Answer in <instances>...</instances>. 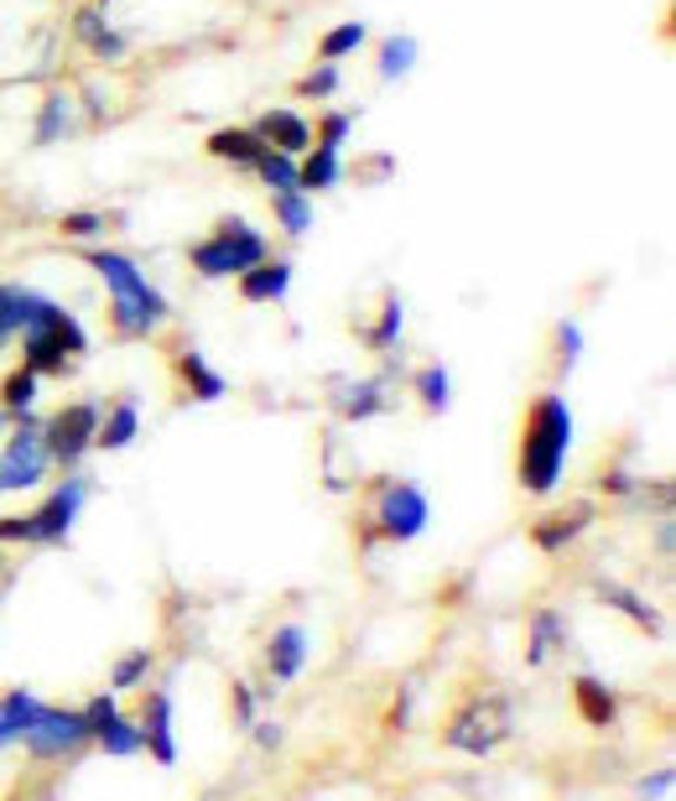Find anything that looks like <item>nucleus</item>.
Returning a JSON list of instances; mask_svg holds the SVG:
<instances>
[{"mask_svg": "<svg viewBox=\"0 0 676 801\" xmlns=\"http://www.w3.org/2000/svg\"><path fill=\"white\" fill-rule=\"evenodd\" d=\"M100 406L94 400H79V406H63L53 421H42V448H47V463H63V469H74V463L94 448V432H100Z\"/></svg>", "mask_w": 676, "mask_h": 801, "instance_id": "20e7f679", "label": "nucleus"}, {"mask_svg": "<svg viewBox=\"0 0 676 801\" xmlns=\"http://www.w3.org/2000/svg\"><path fill=\"white\" fill-rule=\"evenodd\" d=\"M209 151L224 161H235V167H245V172H256V161L266 157V140H260L250 125H239V131H214V136H209Z\"/></svg>", "mask_w": 676, "mask_h": 801, "instance_id": "2eb2a0df", "label": "nucleus"}, {"mask_svg": "<svg viewBox=\"0 0 676 801\" xmlns=\"http://www.w3.org/2000/svg\"><path fill=\"white\" fill-rule=\"evenodd\" d=\"M178 375H182V385L193 391V400H224V396H229V381H224V375L203 360V354H182Z\"/></svg>", "mask_w": 676, "mask_h": 801, "instance_id": "6ab92c4d", "label": "nucleus"}, {"mask_svg": "<svg viewBox=\"0 0 676 801\" xmlns=\"http://www.w3.org/2000/svg\"><path fill=\"white\" fill-rule=\"evenodd\" d=\"M256 178L271 188V193H292L297 188V157H286V151H271L266 146V157L256 161Z\"/></svg>", "mask_w": 676, "mask_h": 801, "instance_id": "c85d7f7f", "label": "nucleus"}, {"mask_svg": "<svg viewBox=\"0 0 676 801\" xmlns=\"http://www.w3.org/2000/svg\"><path fill=\"white\" fill-rule=\"evenodd\" d=\"M115 713H120L115 698H94L89 708H83V723H89V734H100V729H104L110 719H115Z\"/></svg>", "mask_w": 676, "mask_h": 801, "instance_id": "58836bf2", "label": "nucleus"}, {"mask_svg": "<svg viewBox=\"0 0 676 801\" xmlns=\"http://www.w3.org/2000/svg\"><path fill=\"white\" fill-rule=\"evenodd\" d=\"M5 421H11V417H0V432H5Z\"/></svg>", "mask_w": 676, "mask_h": 801, "instance_id": "37998d69", "label": "nucleus"}, {"mask_svg": "<svg viewBox=\"0 0 676 801\" xmlns=\"http://www.w3.org/2000/svg\"><path fill=\"white\" fill-rule=\"evenodd\" d=\"M26 749L37 755V760H53V755H68V749H79L83 740H94L89 734V723L83 713H68V708H42V719L21 734Z\"/></svg>", "mask_w": 676, "mask_h": 801, "instance_id": "0eeeda50", "label": "nucleus"}, {"mask_svg": "<svg viewBox=\"0 0 676 801\" xmlns=\"http://www.w3.org/2000/svg\"><path fill=\"white\" fill-rule=\"evenodd\" d=\"M79 37L89 42V53H94V58L120 63L125 53H131V47H125V32L104 26V11H83V16H79Z\"/></svg>", "mask_w": 676, "mask_h": 801, "instance_id": "aec40b11", "label": "nucleus"}, {"mask_svg": "<svg viewBox=\"0 0 676 801\" xmlns=\"http://www.w3.org/2000/svg\"><path fill=\"white\" fill-rule=\"evenodd\" d=\"M417 396H421V406H427L432 417H442V411L453 406V375H448V364H427V370H421Z\"/></svg>", "mask_w": 676, "mask_h": 801, "instance_id": "b1692460", "label": "nucleus"}, {"mask_svg": "<svg viewBox=\"0 0 676 801\" xmlns=\"http://www.w3.org/2000/svg\"><path fill=\"white\" fill-rule=\"evenodd\" d=\"M271 151H286V157H302L313 146V121H302L297 110H266L256 125H250Z\"/></svg>", "mask_w": 676, "mask_h": 801, "instance_id": "9d476101", "label": "nucleus"}, {"mask_svg": "<svg viewBox=\"0 0 676 801\" xmlns=\"http://www.w3.org/2000/svg\"><path fill=\"white\" fill-rule=\"evenodd\" d=\"M380 531L391 541H417L427 531V495H421V484L406 480L380 495Z\"/></svg>", "mask_w": 676, "mask_h": 801, "instance_id": "1a4fd4ad", "label": "nucleus"}, {"mask_svg": "<svg viewBox=\"0 0 676 801\" xmlns=\"http://www.w3.org/2000/svg\"><path fill=\"white\" fill-rule=\"evenodd\" d=\"M349 131H354V121H349L343 110H334V115H323V121L313 125V140H318V146H334V151H343Z\"/></svg>", "mask_w": 676, "mask_h": 801, "instance_id": "473e14b6", "label": "nucleus"}, {"mask_svg": "<svg viewBox=\"0 0 676 801\" xmlns=\"http://www.w3.org/2000/svg\"><path fill=\"white\" fill-rule=\"evenodd\" d=\"M42 474H47V448H42V421L26 411L21 427L11 432L5 453H0V495L11 489H37Z\"/></svg>", "mask_w": 676, "mask_h": 801, "instance_id": "39448f33", "label": "nucleus"}, {"mask_svg": "<svg viewBox=\"0 0 676 801\" xmlns=\"http://www.w3.org/2000/svg\"><path fill=\"white\" fill-rule=\"evenodd\" d=\"M338 182H343V151H334V146H307L297 161V188L307 193V199H318V193H334Z\"/></svg>", "mask_w": 676, "mask_h": 801, "instance_id": "9b49d317", "label": "nucleus"}, {"mask_svg": "<svg viewBox=\"0 0 676 801\" xmlns=\"http://www.w3.org/2000/svg\"><path fill=\"white\" fill-rule=\"evenodd\" d=\"M567 453H573V406L557 391H541L526 411V427H520V489L552 495L562 469H567Z\"/></svg>", "mask_w": 676, "mask_h": 801, "instance_id": "f257e3e1", "label": "nucleus"}, {"mask_svg": "<svg viewBox=\"0 0 676 801\" xmlns=\"http://www.w3.org/2000/svg\"><path fill=\"white\" fill-rule=\"evenodd\" d=\"M271 203H277V224L292 235V240H302V235L313 229V219H318V208H313V199H307L302 188H292V193H271Z\"/></svg>", "mask_w": 676, "mask_h": 801, "instance_id": "412c9836", "label": "nucleus"}, {"mask_svg": "<svg viewBox=\"0 0 676 801\" xmlns=\"http://www.w3.org/2000/svg\"><path fill=\"white\" fill-rule=\"evenodd\" d=\"M146 666H151V656L146 651H136V656H125L115 672V692H125V687H140V677H146Z\"/></svg>", "mask_w": 676, "mask_h": 801, "instance_id": "e433bc0d", "label": "nucleus"}, {"mask_svg": "<svg viewBox=\"0 0 676 801\" xmlns=\"http://www.w3.org/2000/svg\"><path fill=\"white\" fill-rule=\"evenodd\" d=\"M385 411V381H359V385H349V396H343V417L349 421H370V417H380Z\"/></svg>", "mask_w": 676, "mask_h": 801, "instance_id": "bb28decb", "label": "nucleus"}, {"mask_svg": "<svg viewBox=\"0 0 676 801\" xmlns=\"http://www.w3.org/2000/svg\"><path fill=\"white\" fill-rule=\"evenodd\" d=\"M364 42H370V26H364V21H343V26H334V32L318 42V58L338 63V58H349V53H359Z\"/></svg>", "mask_w": 676, "mask_h": 801, "instance_id": "cd10ccee", "label": "nucleus"}, {"mask_svg": "<svg viewBox=\"0 0 676 801\" xmlns=\"http://www.w3.org/2000/svg\"><path fill=\"white\" fill-rule=\"evenodd\" d=\"M266 256H271L266 235H260L250 219H239V214H229L209 240H199L188 250V261H193V271H199L203 281H235L239 271H250V266L266 261Z\"/></svg>", "mask_w": 676, "mask_h": 801, "instance_id": "7ed1b4c3", "label": "nucleus"}, {"mask_svg": "<svg viewBox=\"0 0 676 801\" xmlns=\"http://www.w3.org/2000/svg\"><path fill=\"white\" fill-rule=\"evenodd\" d=\"M26 302H32V286H11V281H0V349H5L11 339H21Z\"/></svg>", "mask_w": 676, "mask_h": 801, "instance_id": "5701e85b", "label": "nucleus"}, {"mask_svg": "<svg viewBox=\"0 0 676 801\" xmlns=\"http://www.w3.org/2000/svg\"><path fill=\"white\" fill-rule=\"evenodd\" d=\"M598 599H604V603H619V609H630V614H635V620L645 624V630L656 624V614H651V609H645V603H640L635 594H624V588H615V583H604V588H598Z\"/></svg>", "mask_w": 676, "mask_h": 801, "instance_id": "f704fd0d", "label": "nucleus"}, {"mask_svg": "<svg viewBox=\"0 0 676 801\" xmlns=\"http://www.w3.org/2000/svg\"><path fill=\"white\" fill-rule=\"evenodd\" d=\"M256 740L266 744V749H277V744H281V729H271V723H260V729H256Z\"/></svg>", "mask_w": 676, "mask_h": 801, "instance_id": "79ce46f5", "label": "nucleus"}, {"mask_svg": "<svg viewBox=\"0 0 676 801\" xmlns=\"http://www.w3.org/2000/svg\"><path fill=\"white\" fill-rule=\"evenodd\" d=\"M505 734H510V708H505V702H474V708H463V719L448 729V744H453V749H469V755H484V749H495Z\"/></svg>", "mask_w": 676, "mask_h": 801, "instance_id": "6e6552de", "label": "nucleus"}, {"mask_svg": "<svg viewBox=\"0 0 676 801\" xmlns=\"http://www.w3.org/2000/svg\"><path fill=\"white\" fill-rule=\"evenodd\" d=\"M79 131V104H74V94L68 89H53L47 100H42V115H37V131H32V140L37 146H53V140L74 136Z\"/></svg>", "mask_w": 676, "mask_h": 801, "instance_id": "ddd939ff", "label": "nucleus"}, {"mask_svg": "<svg viewBox=\"0 0 676 801\" xmlns=\"http://www.w3.org/2000/svg\"><path fill=\"white\" fill-rule=\"evenodd\" d=\"M83 500H89V484H83V480H63L58 489L42 500L37 516H21V521H26V541H42V546L63 541L68 531H74V521H79Z\"/></svg>", "mask_w": 676, "mask_h": 801, "instance_id": "423d86ee", "label": "nucleus"}, {"mask_svg": "<svg viewBox=\"0 0 676 801\" xmlns=\"http://www.w3.org/2000/svg\"><path fill=\"white\" fill-rule=\"evenodd\" d=\"M94 740H100L104 749H110V755H136V749H140V729H136V723H125V719L115 713V719L104 723Z\"/></svg>", "mask_w": 676, "mask_h": 801, "instance_id": "7c9ffc66", "label": "nucleus"}, {"mask_svg": "<svg viewBox=\"0 0 676 801\" xmlns=\"http://www.w3.org/2000/svg\"><path fill=\"white\" fill-rule=\"evenodd\" d=\"M577 702H583V719L588 723H615V692L598 677H577Z\"/></svg>", "mask_w": 676, "mask_h": 801, "instance_id": "c756f323", "label": "nucleus"}, {"mask_svg": "<svg viewBox=\"0 0 676 801\" xmlns=\"http://www.w3.org/2000/svg\"><path fill=\"white\" fill-rule=\"evenodd\" d=\"M140 744H151V755L161 765L178 760V740H172V698L157 692V698L146 702V719H140Z\"/></svg>", "mask_w": 676, "mask_h": 801, "instance_id": "4468645a", "label": "nucleus"}, {"mask_svg": "<svg viewBox=\"0 0 676 801\" xmlns=\"http://www.w3.org/2000/svg\"><path fill=\"white\" fill-rule=\"evenodd\" d=\"M229 702H235V719L239 723H256V698H250V687H245V681H235Z\"/></svg>", "mask_w": 676, "mask_h": 801, "instance_id": "a19ab883", "label": "nucleus"}, {"mask_svg": "<svg viewBox=\"0 0 676 801\" xmlns=\"http://www.w3.org/2000/svg\"><path fill=\"white\" fill-rule=\"evenodd\" d=\"M552 641H557V620H552V614H541V620H537V645H531V662H541Z\"/></svg>", "mask_w": 676, "mask_h": 801, "instance_id": "ea45409f", "label": "nucleus"}, {"mask_svg": "<svg viewBox=\"0 0 676 801\" xmlns=\"http://www.w3.org/2000/svg\"><path fill=\"white\" fill-rule=\"evenodd\" d=\"M421 63V47H417V37H385L380 42V53H375V79L380 83H401L412 68Z\"/></svg>", "mask_w": 676, "mask_h": 801, "instance_id": "dca6fc26", "label": "nucleus"}, {"mask_svg": "<svg viewBox=\"0 0 676 801\" xmlns=\"http://www.w3.org/2000/svg\"><path fill=\"white\" fill-rule=\"evenodd\" d=\"M307 662V635H302V624H281L277 641H271V677L277 681H292Z\"/></svg>", "mask_w": 676, "mask_h": 801, "instance_id": "a211bd4d", "label": "nucleus"}, {"mask_svg": "<svg viewBox=\"0 0 676 801\" xmlns=\"http://www.w3.org/2000/svg\"><path fill=\"white\" fill-rule=\"evenodd\" d=\"M557 354H562V364H567V370L583 360V328H577L573 318L557 323Z\"/></svg>", "mask_w": 676, "mask_h": 801, "instance_id": "c9c22d12", "label": "nucleus"}, {"mask_svg": "<svg viewBox=\"0 0 676 801\" xmlns=\"http://www.w3.org/2000/svg\"><path fill=\"white\" fill-rule=\"evenodd\" d=\"M583 521H588V510H577L573 521H552V526H537V541H541V546H547V552H557L562 541H573V537H577V526H583Z\"/></svg>", "mask_w": 676, "mask_h": 801, "instance_id": "72a5a7b5", "label": "nucleus"}, {"mask_svg": "<svg viewBox=\"0 0 676 801\" xmlns=\"http://www.w3.org/2000/svg\"><path fill=\"white\" fill-rule=\"evenodd\" d=\"M235 281H239V297L245 302H281L286 286H292V261L266 256V261H256L250 271H239Z\"/></svg>", "mask_w": 676, "mask_h": 801, "instance_id": "f8f14e48", "label": "nucleus"}, {"mask_svg": "<svg viewBox=\"0 0 676 801\" xmlns=\"http://www.w3.org/2000/svg\"><path fill=\"white\" fill-rule=\"evenodd\" d=\"M140 432V406L136 396H125L110 411V417H100V432H94V448H104V453H115V448H131Z\"/></svg>", "mask_w": 676, "mask_h": 801, "instance_id": "f3484780", "label": "nucleus"}, {"mask_svg": "<svg viewBox=\"0 0 676 801\" xmlns=\"http://www.w3.org/2000/svg\"><path fill=\"white\" fill-rule=\"evenodd\" d=\"M37 385H42V375L21 364L16 375H5V385H0V406H5L11 417H26V411H32V400H37Z\"/></svg>", "mask_w": 676, "mask_h": 801, "instance_id": "393cba45", "label": "nucleus"}, {"mask_svg": "<svg viewBox=\"0 0 676 801\" xmlns=\"http://www.w3.org/2000/svg\"><path fill=\"white\" fill-rule=\"evenodd\" d=\"M83 261L94 266L100 281L110 286V328L120 339H146V334H157L161 323L172 318V307L157 292V281L146 277L125 250H83Z\"/></svg>", "mask_w": 676, "mask_h": 801, "instance_id": "f03ea898", "label": "nucleus"}, {"mask_svg": "<svg viewBox=\"0 0 676 801\" xmlns=\"http://www.w3.org/2000/svg\"><path fill=\"white\" fill-rule=\"evenodd\" d=\"M401 323H406V307H401V297H385V302H380L375 328L364 334V343H370V349H380V354H391V349L401 343Z\"/></svg>", "mask_w": 676, "mask_h": 801, "instance_id": "a878e982", "label": "nucleus"}, {"mask_svg": "<svg viewBox=\"0 0 676 801\" xmlns=\"http://www.w3.org/2000/svg\"><path fill=\"white\" fill-rule=\"evenodd\" d=\"M100 229H104V214H89V208H83V214H68V219H63V235H79V240L100 235Z\"/></svg>", "mask_w": 676, "mask_h": 801, "instance_id": "4c0bfd02", "label": "nucleus"}, {"mask_svg": "<svg viewBox=\"0 0 676 801\" xmlns=\"http://www.w3.org/2000/svg\"><path fill=\"white\" fill-rule=\"evenodd\" d=\"M338 83H343V79H338V63H318V68L297 83V94H307V100H334Z\"/></svg>", "mask_w": 676, "mask_h": 801, "instance_id": "2f4dec72", "label": "nucleus"}, {"mask_svg": "<svg viewBox=\"0 0 676 801\" xmlns=\"http://www.w3.org/2000/svg\"><path fill=\"white\" fill-rule=\"evenodd\" d=\"M37 719H42V702L32 698V692H11V698L0 702V744L21 740Z\"/></svg>", "mask_w": 676, "mask_h": 801, "instance_id": "4be33fe9", "label": "nucleus"}]
</instances>
